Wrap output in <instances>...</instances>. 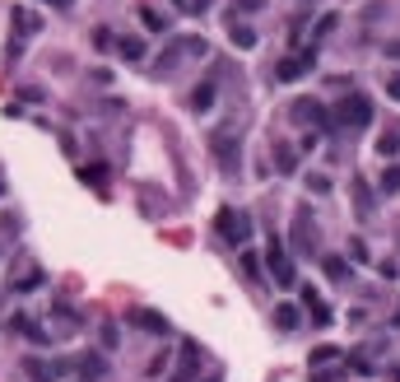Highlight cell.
<instances>
[{"instance_id":"obj_19","label":"cell","mask_w":400,"mask_h":382,"mask_svg":"<svg viewBox=\"0 0 400 382\" xmlns=\"http://www.w3.org/2000/svg\"><path fill=\"white\" fill-rule=\"evenodd\" d=\"M382 191H387V196L400 191V168H382Z\"/></svg>"},{"instance_id":"obj_16","label":"cell","mask_w":400,"mask_h":382,"mask_svg":"<svg viewBox=\"0 0 400 382\" xmlns=\"http://www.w3.org/2000/svg\"><path fill=\"white\" fill-rule=\"evenodd\" d=\"M117 52H122L126 61H140V57H145V42H140V37H122V42H117Z\"/></svg>"},{"instance_id":"obj_13","label":"cell","mask_w":400,"mask_h":382,"mask_svg":"<svg viewBox=\"0 0 400 382\" xmlns=\"http://www.w3.org/2000/svg\"><path fill=\"white\" fill-rule=\"evenodd\" d=\"M191 108H196V112H210V108H214V84H210V79L191 89Z\"/></svg>"},{"instance_id":"obj_12","label":"cell","mask_w":400,"mask_h":382,"mask_svg":"<svg viewBox=\"0 0 400 382\" xmlns=\"http://www.w3.org/2000/svg\"><path fill=\"white\" fill-rule=\"evenodd\" d=\"M298 322H302V313L293 303H279L275 308V326H279V331H298Z\"/></svg>"},{"instance_id":"obj_10","label":"cell","mask_w":400,"mask_h":382,"mask_svg":"<svg viewBox=\"0 0 400 382\" xmlns=\"http://www.w3.org/2000/svg\"><path fill=\"white\" fill-rule=\"evenodd\" d=\"M182 354H187V359H182V369H177V382H191V378H196V369H200V349H196V340H187V345H182Z\"/></svg>"},{"instance_id":"obj_22","label":"cell","mask_w":400,"mask_h":382,"mask_svg":"<svg viewBox=\"0 0 400 382\" xmlns=\"http://www.w3.org/2000/svg\"><path fill=\"white\" fill-rule=\"evenodd\" d=\"M396 149H400V135H391V131H387V135L377 140V154L387 158V154H396Z\"/></svg>"},{"instance_id":"obj_15","label":"cell","mask_w":400,"mask_h":382,"mask_svg":"<svg viewBox=\"0 0 400 382\" xmlns=\"http://www.w3.org/2000/svg\"><path fill=\"white\" fill-rule=\"evenodd\" d=\"M228 37H233L237 47H256V33H252V28H247V23H237V19L228 23Z\"/></svg>"},{"instance_id":"obj_7","label":"cell","mask_w":400,"mask_h":382,"mask_svg":"<svg viewBox=\"0 0 400 382\" xmlns=\"http://www.w3.org/2000/svg\"><path fill=\"white\" fill-rule=\"evenodd\" d=\"M312 243H317V228H312L307 210H298V219H293V248H298V252H312Z\"/></svg>"},{"instance_id":"obj_18","label":"cell","mask_w":400,"mask_h":382,"mask_svg":"<svg viewBox=\"0 0 400 382\" xmlns=\"http://www.w3.org/2000/svg\"><path fill=\"white\" fill-rule=\"evenodd\" d=\"M335 354H340L335 345H317V349H312V369H322V364H331Z\"/></svg>"},{"instance_id":"obj_23","label":"cell","mask_w":400,"mask_h":382,"mask_svg":"<svg viewBox=\"0 0 400 382\" xmlns=\"http://www.w3.org/2000/svg\"><path fill=\"white\" fill-rule=\"evenodd\" d=\"M261 5H266V0H233V19H237V14H256Z\"/></svg>"},{"instance_id":"obj_3","label":"cell","mask_w":400,"mask_h":382,"mask_svg":"<svg viewBox=\"0 0 400 382\" xmlns=\"http://www.w3.org/2000/svg\"><path fill=\"white\" fill-rule=\"evenodd\" d=\"M335 122L349 126V131H363V126L372 122V103H367L363 93H345V98H340V108H335Z\"/></svg>"},{"instance_id":"obj_30","label":"cell","mask_w":400,"mask_h":382,"mask_svg":"<svg viewBox=\"0 0 400 382\" xmlns=\"http://www.w3.org/2000/svg\"><path fill=\"white\" fill-rule=\"evenodd\" d=\"M387 57H400V42H387Z\"/></svg>"},{"instance_id":"obj_8","label":"cell","mask_w":400,"mask_h":382,"mask_svg":"<svg viewBox=\"0 0 400 382\" xmlns=\"http://www.w3.org/2000/svg\"><path fill=\"white\" fill-rule=\"evenodd\" d=\"M37 28H42V19H37L33 10H14V28H10V37H33Z\"/></svg>"},{"instance_id":"obj_17","label":"cell","mask_w":400,"mask_h":382,"mask_svg":"<svg viewBox=\"0 0 400 382\" xmlns=\"http://www.w3.org/2000/svg\"><path fill=\"white\" fill-rule=\"evenodd\" d=\"M79 178L93 182V187H107V173H102V163H89V168H79Z\"/></svg>"},{"instance_id":"obj_28","label":"cell","mask_w":400,"mask_h":382,"mask_svg":"<svg viewBox=\"0 0 400 382\" xmlns=\"http://www.w3.org/2000/svg\"><path fill=\"white\" fill-rule=\"evenodd\" d=\"M242 266H247V275H252V280H261V266H256L252 252H242Z\"/></svg>"},{"instance_id":"obj_6","label":"cell","mask_w":400,"mask_h":382,"mask_svg":"<svg viewBox=\"0 0 400 382\" xmlns=\"http://www.w3.org/2000/svg\"><path fill=\"white\" fill-rule=\"evenodd\" d=\"M293 117H298V122H312V126H322V131H331V126H335V117L326 112L322 103H312V98H298V103H293Z\"/></svg>"},{"instance_id":"obj_2","label":"cell","mask_w":400,"mask_h":382,"mask_svg":"<svg viewBox=\"0 0 400 382\" xmlns=\"http://www.w3.org/2000/svg\"><path fill=\"white\" fill-rule=\"evenodd\" d=\"M210 149H214V158L223 163V173H237V163H242V140H237L233 126H219V131L210 135Z\"/></svg>"},{"instance_id":"obj_32","label":"cell","mask_w":400,"mask_h":382,"mask_svg":"<svg viewBox=\"0 0 400 382\" xmlns=\"http://www.w3.org/2000/svg\"><path fill=\"white\" fill-rule=\"evenodd\" d=\"M396 326H400V303H396Z\"/></svg>"},{"instance_id":"obj_24","label":"cell","mask_w":400,"mask_h":382,"mask_svg":"<svg viewBox=\"0 0 400 382\" xmlns=\"http://www.w3.org/2000/svg\"><path fill=\"white\" fill-rule=\"evenodd\" d=\"M354 196H358V210H363V214H372V196H367V187H363V182H354Z\"/></svg>"},{"instance_id":"obj_11","label":"cell","mask_w":400,"mask_h":382,"mask_svg":"<svg viewBox=\"0 0 400 382\" xmlns=\"http://www.w3.org/2000/svg\"><path fill=\"white\" fill-rule=\"evenodd\" d=\"M302 308L312 313V322H317V326H331V308H326V303H322V299H317L312 289H302Z\"/></svg>"},{"instance_id":"obj_26","label":"cell","mask_w":400,"mask_h":382,"mask_svg":"<svg viewBox=\"0 0 400 382\" xmlns=\"http://www.w3.org/2000/svg\"><path fill=\"white\" fill-rule=\"evenodd\" d=\"M349 261H367V248L358 243V238H349Z\"/></svg>"},{"instance_id":"obj_31","label":"cell","mask_w":400,"mask_h":382,"mask_svg":"<svg viewBox=\"0 0 400 382\" xmlns=\"http://www.w3.org/2000/svg\"><path fill=\"white\" fill-rule=\"evenodd\" d=\"M52 5H56V10H70V5H75V0H52Z\"/></svg>"},{"instance_id":"obj_25","label":"cell","mask_w":400,"mask_h":382,"mask_svg":"<svg viewBox=\"0 0 400 382\" xmlns=\"http://www.w3.org/2000/svg\"><path fill=\"white\" fill-rule=\"evenodd\" d=\"M28 378H33V382H52V373H47L37 359H28Z\"/></svg>"},{"instance_id":"obj_1","label":"cell","mask_w":400,"mask_h":382,"mask_svg":"<svg viewBox=\"0 0 400 382\" xmlns=\"http://www.w3.org/2000/svg\"><path fill=\"white\" fill-rule=\"evenodd\" d=\"M214 228H219V238L228 243V248H247V243H252V214L233 210V205H223V210H219Z\"/></svg>"},{"instance_id":"obj_4","label":"cell","mask_w":400,"mask_h":382,"mask_svg":"<svg viewBox=\"0 0 400 382\" xmlns=\"http://www.w3.org/2000/svg\"><path fill=\"white\" fill-rule=\"evenodd\" d=\"M312 66H317V52H312V47H302V52H293V57H284L275 66V79H279V84H293V79L312 75Z\"/></svg>"},{"instance_id":"obj_29","label":"cell","mask_w":400,"mask_h":382,"mask_svg":"<svg viewBox=\"0 0 400 382\" xmlns=\"http://www.w3.org/2000/svg\"><path fill=\"white\" fill-rule=\"evenodd\" d=\"M210 5H214V0H191V10H196V14H200V10H210Z\"/></svg>"},{"instance_id":"obj_9","label":"cell","mask_w":400,"mask_h":382,"mask_svg":"<svg viewBox=\"0 0 400 382\" xmlns=\"http://www.w3.org/2000/svg\"><path fill=\"white\" fill-rule=\"evenodd\" d=\"M131 322H135V326H145V331H167V317L154 313V308H135Z\"/></svg>"},{"instance_id":"obj_27","label":"cell","mask_w":400,"mask_h":382,"mask_svg":"<svg viewBox=\"0 0 400 382\" xmlns=\"http://www.w3.org/2000/svg\"><path fill=\"white\" fill-rule=\"evenodd\" d=\"M387 93L400 103V70H391V75H387Z\"/></svg>"},{"instance_id":"obj_21","label":"cell","mask_w":400,"mask_h":382,"mask_svg":"<svg viewBox=\"0 0 400 382\" xmlns=\"http://www.w3.org/2000/svg\"><path fill=\"white\" fill-rule=\"evenodd\" d=\"M140 19H145V28H149V33H163V28H167V19H163L158 10H145Z\"/></svg>"},{"instance_id":"obj_14","label":"cell","mask_w":400,"mask_h":382,"mask_svg":"<svg viewBox=\"0 0 400 382\" xmlns=\"http://www.w3.org/2000/svg\"><path fill=\"white\" fill-rule=\"evenodd\" d=\"M322 270L331 275V280H349V275H354V266H349L345 257H326V261H322Z\"/></svg>"},{"instance_id":"obj_5","label":"cell","mask_w":400,"mask_h":382,"mask_svg":"<svg viewBox=\"0 0 400 382\" xmlns=\"http://www.w3.org/2000/svg\"><path fill=\"white\" fill-rule=\"evenodd\" d=\"M270 275H275L279 289H293V284H298V275H293V261H289V252L279 248V243H270Z\"/></svg>"},{"instance_id":"obj_20","label":"cell","mask_w":400,"mask_h":382,"mask_svg":"<svg viewBox=\"0 0 400 382\" xmlns=\"http://www.w3.org/2000/svg\"><path fill=\"white\" fill-rule=\"evenodd\" d=\"M275 158H279V173H293V163H298V154H293L289 145H279V149H275Z\"/></svg>"}]
</instances>
